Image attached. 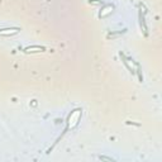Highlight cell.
I'll list each match as a JSON object with an SVG mask.
<instances>
[{"label": "cell", "mask_w": 162, "mask_h": 162, "mask_svg": "<svg viewBox=\"0 0 162 162\" xmlns=\"http://www.w3.org/2000/svg\"><path fill=\"white\" fill-rule=\"evenodd\" d=\"M113 9H114L113 5H106V7H105L103 10L100 11L99 17H100V18H104V17H106L108 14H110V13H112V10H113Z\"/></svg>", "instance_id": "cell-4"}, {"label": "cell", "mask_w": 162, "mask_h": 162, "mask_svg": "<svg viewBox=\"0 0 162 162\" xmlns=\"http://www.w3.org/2000/svg\"><path fill=\"white\" fill-rule=\"evenodd\" d=\"M20 31V28H3L0 29V35H4V37H10V35H14Z\"/></svg>", "instance_id": "cell-2"}, {"label": "cell", "mask_w": 162, "mask_h": 162, "mask_svg": "<svg viewBox=\"0 0 162 162\" xmlns=\"http://www.w3.org/2000/svg\"><path fill=\"white\" fill-rule=\"evenodd\" d=\"M80 118H81V110L80 109H75L74 112H71V114H70L69 118H67V123L71 122V121H72V123L69 124V128L76 127V125L79 124V122H80Z\"/></svg>", "instance_id": "cell-1"}, {"label": "cell", "mask_w": 162, "mask_h": 162, "mask_svg": "<svg viewBox=\"0 0 162 162\" xmlns=\"http://www.w3.org/2000/svg\"><path fill=\"white\" fill-rule=\"evenodd\" d=\"M137 75H138V79H139V81L142 82L143 81V76L141 74V67H139V65H137Z\"/></svg>", "instance_id": "cell-6"}, {"label": "cell", "mask_w": 162, "mask_h": 162, "mask_svg": "<svg viewBox=\"0 0 162 162\" xmlns=\"http://www.w3.org/2000/svg\"><path fill=\"white\" fill-rule=\"evenodd\" d=\"M46 47H41V46H29L27 48H24V52H44Z\"/></svg>", "instance_id": "cell-3"}, {"label": "cell", "mask_w": 162, "mask_h": 162, "mask_svg": "<svg viewBox=\"0 0 162 162\" xmlns=\"http://www.w3.org/2000/svg\"><path fill=\"white\" fill-rule=\"evenodd\" d=\"M124 32H125V29H123V31H119V32H110L109 34H108V38L113 37V35H121V34H123Z\"/></svg>", "instance_id": "cell-5"}]
</instances>
